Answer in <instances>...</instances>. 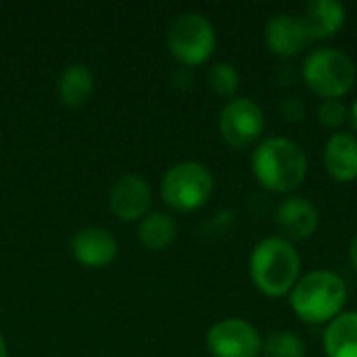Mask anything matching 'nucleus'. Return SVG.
Returning <instances> with one entry per match:
<instances>
[{
	"instance_id": "1",
	"label": "nucleus",
	"mask_w": 357,
	"mask_h": 357,
	"mask_svg": "<svg viewBox=\"0 0 357 357\" xmlns=\"http://www.w3.org/2000/svg\"><path fill=\"white\" fill-rule=\"evenodd\" d=\"M255 180L270 192H293L307 176V155L301 144L284 136L261 140L251 155Z\"/></svg>"
},
{
	"instance_id": "2",
	"label": "nucleus",
	"mask_w": 357,
	"mask_h": 357,
	"mask_svg": "<svg viewBox=\"0 0 357 357\" xmlns=\"http://www.w3.org/2000/svg\"><path fill=\"white\" fill-rule=\"evenodd\" d=\"M347 284L331 270H314L297 280L289 293L295 316L305 324H331L347 305Z\"/></svg>"
},
{
	"instance_id": "3",
	"label": "nucleus",
	"mask_w": 357,
	"mask_h": 357,
	"mask_svg": "<svg viewBox=\"0 0 357 357\" xmlns=\"http://www.w3.org/2000/svg\"><path fill=\"white\" fill-rule=\"evenodd\" d=\"M249 274L259 293L278 299L293 291L301 274V257L295 245L282 236L259 241L249 259Z\"/></svg>"
},
{
	"instance_id": "4",
	"label": "nucleus",
	"mask_w": 357,
	"mask_h": 357,
	"mask_svg": "<svg viewBox=\"0 0 357 357\" xmlns=\"http://www.w3.org/2000/svg\"><path fill=\"white\" fill-rule=\"evenodd\" d=\"M301 77L322 100H341L354 88L357 69L349 54L335 46H326L316 48L305 56Z\"/></svg>"
},
{
	"instance_id": "5",
	"label": "nucleus",
	"mask_w": 357,
	"mask_h": 357,
	"mask_svg": "<svg viewBox=\"0 0 357 357\" xmlns=\"http://www.w3.org/2000/svg\"><path fill=\"white\" fill-rule=\"evenodd\" d=\"M215 188L213 174L197 161H182L169 167L161 180L163 201L178 211H195L203 207Z\"/></svg>"
},
{
	"instance_id": "6",
	"label": "nucleus",
	"mask_w": 357,
	"mask_h": 357,
	"mask_svg": "<svg viewBox=\"0 0 357 357\" xmlns=\"http://www.w3.org/2000/svg\"><path fill=\"white\" fill-rule=\"evenodd\" d=\"M167 46L182 65H203L215 50V29L201 13H182L167 29Z\"/></svg>"
},
{
	"instance_id": "7",
	"label": "nucleus",
	"mask_w": 357,
	"mask_h": 357,
	"mask_svg": "<svg viewBox=\"0 0 357 357\" xmlns=\"http://www.w3.org/2000/svg\"><path fill=\"white\" fill-rule=\"evenodd\" d=\"M220 134L232 149H249L259 144L266 128V117L261 107L247 96L232 98L220 113L218 119Z\"/></svg>"
},
{
	"instance_id": "8",
	"label": "nucleus",
	"mask_w": 357,
	"mask_h": 357,
	"mask_svg": "<svg viewBox=\"0 0 357 357\" xmlns=\"http://www.w3.org/2000/svg\"><path fill=\"white\" fill-rule=\"evenodd\" d=\"M205 343L213 357H259L264 349L257 328L241 318L215 322L207 331Z\"/></svg>"
},
{
	"instance_id": "9",
	"label": "nucleus",
	"mask_w": 357,
	"mask_h": 357,
	"mask_svg": "<svg viewBox=\"0 0 357 357\" xmlns=\"http://www.w3.org/2000/svg\"><path fill=\"white\" fill-rule=\"evenodd\" d=\"M264 38H266V46L270 48V52L282 59L301 54L305 46L310 44V33L301 17L289 15V13L272 15L266 23Z\"/></svg>"
},
{
	"instance_id": "10",
	"label": "nucleus",
	"mask_w": 357,
	"mask_h": 357,
	"mask_svg": "<svg viewBox=\"0 0 357 357\" xmlns=\"http://www.w3.org/2000/svg\"><path fill=\"white\" fill-rule=\"evenodd\" d=\"M151 201H153V192L149 182L136 174L119 178L109 192L111 211L123 222H134L138 218H144L151 207Z\"/></svg>"
},
{
	"instance_id": "11",
	"label": "nucleus",
	"mask_w": 357,
	"mask_h": 357,
	"mask_svg": "<svg viewBox=\"0 0 357 357\" xmlns=\"http://www.w3.org/2000/svg\"><path fill=\"white\" fill-rule=\"evenodd\" d=\"M320 215L316 205L305 197H289L276 209V226L287 241H305L318 230Z\"/></svg>"
},
{
	"instance_id": "12",
	"label": "nucleus",
	"mask_w": 357,
	"mask_h": 357,
	"mask_svg": "<svg viewBox=\"0 0 357 357\" xmlns=\"http://www.w3.org/2000/svg\"><path fill=\"white\" fill-rule=\"evenodd\" d=\"M71 251L82 266L102 268L117 257V241L105 228H84L71 241Z\"/></svg>"
},
{
	"instance_id": "13",
	"label": "nucleus",
	"mask_w": 357,
	"mask_h": 357,
	"mask_svg": "<svg viewBox=\"0 0 357 357\" xmlns=\"http://www.w3.org/2000/svg\"><path fill=\"white\" fill-rule=\"evenodd\" d=\"M322 159L333 180L343 184L357 180V138L354 134H333L324 146Z\"/></svg>"
},
{
	"instance_id": "14",
	"label": "nucleus",
	"mask_w": 357,
	"mask_h": 357,
	"mask_svg": "<svg viewBox=\"0 0 357 357\" xmlns=\"http://www.w3.org/2000/svg\"><path fill=\"white\" fill-rule=\"evenodd\" d=\"M345 15V6L337 0H314L305 4L301 21L310 33V40H326L343 29Z\"/></svg>"
},
{
	"instance_id": "15",
	"label": "nucleus",
	"mask_w": 357,
	"mask_h": 357,
	"mask_svg": "<svg viewBox=\"0 0 357 357\" xmlns=\"http://www.w3.org/2000/svg\"><path fill=\"white\" fill-rule=\"evenodd\" d=\"M326 357H357V312H343L324 331Z\"/></svg>"
},
{
	"instance_id": "16",
	"label": "nucleus",
	"mask_w": 357,
	"mask_h": 357,
	"mask_svg": "<svg viewBox=\"0 0 357 357\" xmlns=\"http://www.w3.org/2000/svg\"><path fill=\"white\" fill-rule=\"evenodd\" d=\"M94 92V77L86 65H69L59 79V96L71 109L84 107Z\"/></svg>"
},
{
	"instance_id": "17",
	"label": "nucleus",
	"mask_w": 357,
	"mask_h": 357,
	"mask_svg": "<svg viewBox=\"0 0 357 357\" xmlns=\"http://www.w3.org/2000/svg\"><path fill=\"white\" fill-rule=\"evenodd\" d=\"M140 243L151 249V251H161L165 247H169L176 238V222L172 220V215L157 211L144 218V222L140 224L138 230Z\"/></svg>"
},
{
	"instance_id": "18",
	"label": "nucleus",
	"mask_w": 357,
	"mask_h": 357,
	"mask_svg": "<svg viewBox=\"0 0 357 357\" xmlns=\"http://www.w3.org/2000/svg\"><path fill=\"white\" fill-rule=\"evenodd\" d=\"M261 354L266 357H305V343L297 333L276 331L264 341Z\"/></svg>"
},
{
	"instance_id": "19",
	"label": "nucleus",
	"mask_w": 357,
	"mask_h": 357,
	"mask_svg": "<svg viewBox=\"0 0 357 357\" xmlns=\"http://www.w3.org/2000/svg\"><path fill=\"white\" fill-rule=\"evenodd\" d=\"M207 84L209 88L218 94V96H224V98H230L234 96V92L238 90V84H241V73L234 65L230 63H215L209 73H207Z\"/></svg>"
},
{
	"instance_id": "20",
	"label": "nucleus",
	"mask_w": 357,
	"mask_h": 357,
	"mask_svg": "<svg viewBox=\"0 0 357 357\" xmlns=\"http://www.w3.org/2000/svg\"><path fill=\"white\" fill-rule=\"evenodd\" d=\"M349 119V109L343 100H322L318 107V121L324 128L339 130Z\"/></svg>"
},
{
	"instance_id": "21",
	"label": "nucleus",
	"mask_w": 357,
	"mask_h": 357,
	"mask_svg": "<svg viewBox=\"0 0 357 357\" xmlns=\"http://www.w3.org/2000/svg\"><path fill=\"white\" fill-rule=\"evenodd\" d=\"M278 113L287 123H301L305 117V105L297 96H284L278 102Z\"/></svg>"
},
{
	"instance_id": "22",
	"label": "nucleus",
	"mask_w": 357,
	"mask_h": 357,
	"mask_svg": "<svg viewBox=\"0 0 357 357\" xmlns=\"http://www.w3.org/2000/svg\"><path fill=\"white\" fill-rule=\"evenodd\" d=\"M349 257H351V266L356 268V272H357V234L354 236V241H351V247H349Z\"/></svg>"
},
{
	"instance_id": "23",
	"label": "nucleus",
	"mask_w": 357,
	"mask_h": 357,
	"mask_svg": "<svg viewBox=\"0 0 357 357\" xmlns=\"http://www.w3.org/2000/svg\"><path fill=\"white\" fill-rule=\"evenodd\" d=\"M349 119H351V126H354V132L357 134V100L354 102L351 111H349Z\"/></svg>"
},
{
	"instance_id": "24",
	"label": "nucleus",
	"mask_w": 357,
	"mask_h": 357,
	"mask_svg": "<svg viewBox=\"0 0 357 357\" xmlns=\"http://www.w3.org/2000/svg\"><path fill=\"white\" fill-rule=\"evenodd\" d=\"M0 357H8V351H6V343H4L2 335H0Z\"/></svg>"
}]
</instances>
